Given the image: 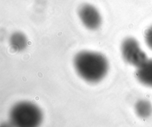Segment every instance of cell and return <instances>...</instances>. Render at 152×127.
<instances>
[{
  "label": "cell",
  "instance_id": "cell-1",
  "mask_svg": "<svg viewBox=\"0 0 152 127\" xmlns=\"http://www.w3.org/2000/svg\"><path fill=\"white\" fill-rule=\"evenodd\" d=\"M74 65L78 75L90 82L102 80L109 68L108 62L104 55L90 51L77 53L74 59Z\"/></svg>",
  "mask_w": 152,
  "mask_h": 127
},
{
  "label": "cell",
  "instance_id": "cell-2",
  "mask_svg": "<svg viewBox=\"0 0 152 127\" xmlns=\"http://www.w3.org/2000/svg\"><path fill=\"white\" fill-rule=\"evenodd\" d=\"M11 123L17 126L34 127L39 125L43 119L40 109L30 101H20L14 104L10 112Z\"/></svg>",
  "mask_w": 152,
  "mask_h": 127
},
{
  "label": "cell",
  "instance_id": "cell-3",
  "mask_svg": "<svg viewBox=\"0 0 152 127\" xmlns=\"http://www.w3.org/2000/svg\"><path fill=\"white\" fill-rule=\"evenodd\" d=\"M121 53L124 60L137 68L148 59L138 41L132 37L125 39L121 45Z\"/></svg>",
  "mask_w": 152,
  "mask_h": 127
},
{
  "label": "cell",
  "instance_id": "cell-4",
  "mask_svg": "<svg viewBox=\"0 0 152 127\" xmlns=\"http://www.w3.org/2000/svg\"><path fill=\"white\" fill-rule=\"evenodd\" d=\"M80 20L88 29L96 30L102 23V17L98 9L93 5L85 4L80 6L78 11Z\"/></svg>",
  "mask_w": 152,
  "mask_h": 127
},
{
  "label": "cell",
  "instance_id": "cell-5",
  "mask_svg": "<svg viewBox=\"0 0 152 127\" xmlns=\"http://www.w3.org/2000/svg\"><path fill=\"white\" fill-rule=\"evenodd\" d=\"M135 75L141 83L146 86L152 87V59H147L137 67Z\"/></svg>",
  "mask_w": 152,
  "mask_h": 127
},
{
  "label": "cell",
  "instance_id": "cell-6",
  "mask_svg": "<svg viewBox=\"0 0 152 127\" xmlns=\"http://www.w3.org/2000/svg\"><path fill=\"white\" fill-rule=\"evenodd\" d=\"M27 43L26 36L21 32H14L10 36V44L11 47L16 51L23 50L27 47Z\"/></svg>",
  "mask_w": 152,
  "mask_h": 127
},
{
  "label": "cell",
  "instance_id": "cell-7",
  "mask_svg": "<svg viewBox=\"0 0 152 127\" xmlns=\"http://www.w3.org/2000/svg\"><path fill=\"white\" fill-rule=\"evenodd\" d=\"M136 114L141 118L145 119L152 114V104L147 100H140L135 105Z\"/></svg>",
  "mask_w": 152,
  "mask_h": 127
},
{
  "label": "cell",
  "instance_id": "cell-8",
  "mask_svg": "<svg viewBox=\"0 0 152 127\" xmlns=\"http://www.w3.org/2000/svg\"><path fill=\"white\" fill-rule=\"evenodd\" d=\"M145 41L148 46L152 49V26L145 32Z\"/></svg>",
  "mask_w": 152,
  "mask_h": 127
}]
</instances>
